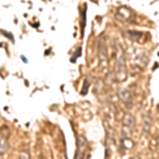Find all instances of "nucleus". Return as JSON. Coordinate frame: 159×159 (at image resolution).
Listing matches in <instances>:
<instances>
[{
    "label": "nucleus",
    "mask_w": 159,
    "mask_h": 159,
    "mask_svg": "<svg viewBox=\"0 0 159 159\" xmlns=\"http://www.w3.org/2000/svg\"><path fill=\"white\" fill-rule=\"evenodd\" d=\"M118 97H119L120 101L126 106V108H129V109L132 108L133 96L129 92V90H127V89H121V90L118 92Z\"/></svg>",
    "instance_id": "4"
},
{
    "label": "nucleus",
    "mask_w": 159,
    "mask_h": 159,
    "mask_svg": "<svg viewBox=\"0 0 159 159\" xmlns=\"http://www.w3.org/2000/svg\"><path fill=\"white\" fill-rule=\"evenodd\" d=\"M122 145L124 147L125 150H130V148L134 147V142L129 138H125V139L122 140Z\"/></svg>",
    "instance_id": "9"
},
{
    "label": "nucleus",
    "mask_w": 159,
    "mask_h": 159,
    "mask_svg": "<svg viewBox=\"0 0 159 159\" xmlns=\"http://www.w3.org/2000/svg\"><path fill=\"white\" fill-rule=\"evenodd\" d=\"M115 78H116L118 82H124L127 79L125 53L119 43H116V71H115Z\"/></svg>",
    "instance_id": "1"
},
{
    "label": "nucleus",
    "mask_w": 159,
    "mask_h": 159,
    "mask_svg": "<svg viewBox=\"0 0 159 159\" xmlns=\"http://www.w3.org/2000/svg\"><path fill=\"white\" fill-rule=\"evenodd\" d=\"M99 61L100 66L102 69L106 68L108 66V53H107V48L105 45L104 40H101L99 43Z\"/></svg>",
    "instance_id": "3"
},
{
    "label": "nucleus",
    "mask_w": 159,
    "mask_h": 159,
    "mask_svg": "<svg viewBox=\"0 0 159 159\" xmlns=\"http://www.w3.org/2000/svg\"><path fill=\"white\" fill-rule=\"evenodd\" d=\"M85 139H84L83 137H81L79 139L78 141V148H79V153H78V155H76V157H81L82 156V151H83V148H85Z\"/></svg>",
    "instance_id": "8"
},
{
    "label": "nucleus",
    "mask_w": 159,
    "mask_h": 159,
    "mask_svg": "<svg viewBox=\"0 0 159 159\" xmlns=\"http://www.w3.org/2000/svg\"><path fill=\"white\" fill-rule=\"evenodd\" d=\"M122 122H123V125H124L125 127H127V129H133L136 125L135 118L129 114L124 115V117H123V119H122Z\"/></svg>",
    "instance_id": "5"
},
{
    "label": "nucleus",
    "mask_w": 159,
    "mask_h": 159,
    "mask_svg": "<svg viewBox=\"0 0 159 159\" xmlns=\"http://www.w3.org/2000/svg\"><path fill=\"white\" fill-rule=\"evenodd\" d=\"M7 148H9V144H7V139L0 136V155H3V154H6Z\"/></svg>",
    "instance_id": "7"
},
{
    "label": "nucleus",
    "mask_w": 159,
    "mask_h": 159,
    "mask_svg": "<svg viewBox=\"0 0 159 159\" xmlns=\"http://www.w3.org/2000/svg\"><path fill=\"white\" fill-rule=\"evenodd\" d=\"M126 35H127V37H129V39H132V40H139L140 38L143 36V34L141 32H138V31H133V30L127 31Z\"/></svg>",
    "instance_id": "6"
},
{
    "label": "nucleus",
    "mask_w": 159,
    "mask_h": 159,
    "mask_svg": "<svg viewBox=\"0 0 159 159\" xmlns=\"http://www.w3.org/2000/svg\"><path fill=\"white\" fill-rule=\"evenodd\" d=\"M116 17L120 21L129 22L134 18V12L127 7H120L116 12Z\"/></svg>",
    "instance_id": "2"
},
{
    "label": "nucleus",
    "mask_w": 159,
    "mask_h": 159,
    "mask_svg": "<svg viewBox=\"0 0 159 159\" xmlns=\"http://www.w3.org/2000/svg\"><path fill=\"white\" fill-rule=\"evenodd\" d=\"M150 126H151V120L148 119V121H144V127H145V129L148 130V129H150Z\"/></svg>",
    "instance_id": "10"
}]
</instances>
